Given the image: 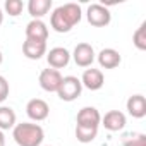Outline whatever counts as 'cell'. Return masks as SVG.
Listing matches in <instances>:
<instances>
[{"mask_svg": "<svg viewBox=\"0 0 146 146\" xmlns=\"http://www.w3.org/2000/svg\"><path fill=\"white\" fill-rule=\"evenodd\" d=\"M83 11L78 4H64L52 12L50 24L57 33H69L76 24H79Z\"/></svg>", "mask_w": 146, "mask_h": 146, "instance_id": "1", "label": "cell"}, {"mask_svg": "<svg viewBox=\"0 0 146 146\" xmlns=\"http://www.w3.org/2000/svg\"><path fill=\"white\" fill-rule=\"evenodd\" d=\"M12 137L17 143V146H41L45 139L43 127L31 122L16 124L12 129Z\"/></svg>", "mask_w": 146, "mask_h": 146, "instance_id": "2", "label": "cell"}, {"mask_svg": "<svg viewBox=\"0 0 146 146\" xmlns=\"http://www.w3.org/2000/svg\"><path fill=\"white\" fill-rule=\"evenodd\" d=\"M81 91H83V84H81L79 78L65 76V78H62V83L57 90V95L62 102H74L81 96Z\"/></svg>", "mask_w": 146, "mask_h": 146, "instance_id": "3", "label": "cell"}, {"mask_svg": "<svg viewBox=\"0 0 146 146\" xmlns=\"http://www.w3.org/2000/svg\"><path fill=\"white\" fill-rule=\"evenodd\" d=\"M86 19H88V23H90L91 26H95V28H105V26L110 24L112 14H110V11H108L105 5H102V4H91V5L88 7V11H86Z\"/></svg>", "mask_w": 146, "mask_h": 146, "instance_id": "4", "label": "cell"}, {"mask_svg": "<svg viewBox=\"0 0 146 146\" xmlns=\"http://www.w3.org/2000/svg\"><path fill=\"white\" fill-rule=\"evenodd\" d=\"M40 86L41 90L48 91V93H57L60 83H62V74H60V70H55V69H43L40 72Z\"/></svg>", "mask_w": 146, "mask_h": 146, "instance_id": "5", "label": "cell"}, {"mask_svg": "<svg viewBox=\"0 0 146 146\" xmlns=\"http://www.w3.org/2000/svg\"><path fill=\"white\" fill-rule=\"evenodd\" d=\"M26 113H28V117H29L31 120L41 122V120H45V119L48 117L50 107H48V103H46L45 100H41V98H33V100H29V102L26 103Z\"/></svg>", "mask_w": 146, "mask_h": 146, "instance_id": "6", "label": "cell"}, {"mask_svg": "<svg viewBox=\"0 0 146 146\" xmlns=\"http://www.w3.org/2000/svg\"><path fill=\"white\" fill-rule=\"evenodd\" d=\"M102 122V115L95 107H84L78 112L76 117V125H83V127H95L98 129Z\"/></svg>", "mask_w": 146, "mask_h": 146, "instance_id": "7", "label": "cell"}, {"mask_svg": "<svg viewBox=\"0 0 146 146\" xmlns=\"http://www.w3.org/2000/svg\"><path fill=\"white\" fill-rule=\"evenodd\" d=\"M76 65L79 67H91V64L95 62V50L90 43H78L72 53Z\"/></svg>", "mask_w": 146, "mask_h": 146, "instance_id": "8", "label": "cell"}, {"mask_svg": "<svg viewBox=\"0 0 146 146\" xmlns=\"http://www.w3.org/2000/svg\"><path fill=\"white\" fill-rule=\"evenodd\" d=\"M46 62L52 69L58 70V69H64L67 67V64L70 62V53L67 48L64 46H55L52 48L50 52H46Z\"/></svg>", "mask_w": 146, "mask_h": 146, "instance_id": "9", "label": "cell"}, {"mask_svg": "<svg viewBox=\"0 0 146 146\" xmlns=\"http://www.w3.org/2000/svg\"><path fill=\"white\" fill-rule=\"evenodd\" d=\"M81 84L84 88H88L90 91H98L103 88L105 84V78H103V72L100 69H86L83 72V78H81Z\"/></svg>", "mask_w": 146, "mask_h": 146, "instance_id": "10", "label": "cell"}, {"mask_svg": "<svg viewBox=\"0 0 146 146\" xmlns=\"http://www.w3.org/2000/svg\"><path fill=\"white\" fill-rule=\"evenodd\" d=\"M26 40L46 43L48 40V28L41 19H33L26 26Z\"/></svg>", "mask_w": 146, "mask_h": 146, "instance_id": "11", "label": "cell"}, {"mask_svg": "<svg viewBox=\"0 0 146 146\" xmlns=\"http://www.w3.org/2000/svg\"><path fill=\"white\" fill-rule=\"evenodd\" d=\"M100 124H103V127L107 131H110V132H119V131H122L125 127L127 120H125V115L120 110H110L102 117Z\"/></svg>", "mask_w": 146, "mask_h": 146, "instance_id": "12", "label": "cell"}, {"mask_svg": "<svg viewBox=\"0 0 146 146\" xmlns=\"http://www.w3.org/2000/svg\"><path fill=\"white\" fill-rule=\"evenodd\" d=\"M120 62H122V57L115 48H103L98 53V64L103 69H115L120 65Z\"/></svg>", "mask_w": 146, "mask_h": 146, "instance_id": "13", "label": "cell"}, {"mask_svg": "<svg viewBox=\"0 0 146 146\" xmlns=\"http://www.w3.org/2000/svg\"><path fill=\"white\" fill-rule=\"evenodd\" d=\"M125 107H127L129 115L134 117V119H143L146 115V98L143 95H132V96H129Z\"/></svg>", "mask_w": 146, "mask_h": 146, "instance_id": "14", "label": "cell"}, {"mask_svg": "<svg viewBox=\"0 0 146 146\" xmlns=\"http://www.w3.org/2000/svg\"><path fill=\"white\" fill-rule=\"evenodd\" d=\"M23 53L29 60H40L43 55H46V43L26 40L23 43Z\"/></svg>", "mask_w": 146, "mask_h": 146, "instance_id": "15", "label": "cell"}, {"mask_svg": "<svg viewBox=\"0 0 146 146\" xmlns=\"http://www.w3.org/2000/svg\"><path fill=\"white\" fill-rule=\"evenodd\" d=\"M52 9V0H29L28 2V12L33 19H41L46 16Z\"/></svg>", "mask_w": 146, "mask_h": 146, "instance_id": "16", "label": "cell"}, {"mask_svg": "<svg viewBox=\"0 0 146 146\" xmlns=\"http://www.w3.org/2000/svg\"><path fill=\"white\" fill-rule=\"evenodd\" d=\"M16 125V112L11 107H0V131L14 129Z\"/></svg>", "mask_w": 146, "mask_h": 146, "instance_id": "17", "label": "cell"}, {"mask_svg": "<svg viewBox=\"0 0 146 146\" xmlns=\"http://www.w3.org/2000/svg\"><path fill=\"white\" fill-rule=\"evenodd\" d=\"M98 136V129L95 127H83V125H76V137L79 143H91L95 137Z\"/></svg>", "mask_w": 146, "mask_h": 146, "instance_id": "18", "label": "cell"}, {"mask_svg": "<svg viewBox=\"0 0 146 146\" xmlns=\"http://www.w3.org/2000/svg\"><path fill=\"white\" fill-rule=\"evenodd\" d=\"M132 43H134V46L137 50H141V52L146 50V23H141V26L134 31Z\"/></svg>", "mask_w": 146, "mask_h": 146, "instance_id": "19", "label": "cell"}, {"mask_svg": "<svg viewBox=\"0 0 146 146\" xmlns=\"http://www.w3.org/2000/svg\"><path fill=\"white\" fill-rule=\"evenodd\" d=\"M4 7H5V12H7L9 16H12V17H17V16L23 12V9H24V4L21 2V0H7Z\"/></svg>", "mask_w": 146, "mask_h": 146, "instance_id": "20", "label": "cell"}, {"mask_svg": "<svg viewBox=\"0 0 146 146\" xmlns=\"http://www.w3.org/2000/svg\"><path fill=\"white\" fill-rule=\"evenodd\" d=\"M122 146H146V134H131L125 136L122 141Z\"/></svg>", "mask_w": 146, "mask_h": 146, "instance_id": "21", "label": "cell"}, {"mask_svg": "<svg viewBox=\"0 0 146 146\" xmlns=\"http://www.w3.org/2000/svg\"><path fill=\"white\" fill-rule=\"evenodd\" d=\"M9 91H11V88H9V83H7V79H5L4 76H0V103L7 100V96H9Z\"/></svg>", "mask_w": 146, "mask_h": 146, "instance_id": "22", "label": "cell"}, {"mask_svg": "<svg viewBox=\"0 0 146 146\" xmlns=\"http://www.w3.org/2000/svg\"><path fill=\"white\" fill-rule=\"evenodd\" d=\"M0 146H5V136H4V131H0Z\"/></svg>", "mask_w": 146, "mask_h": 146, "instance_id": "23", "label": "cell"}, {"mask_svg": "<svg viewBox=\"0 0 146 146\" xmlns=\"http://www.w3.org/2000/svg\"><path fill=\"white\" fill-rule=\"evenodd\" d=\"M2 23H4V12H2V9H0V26H2Z\"/></svg>", "mask_w": 146, "mask_h": 146, "instance_id": "24", "label": "cell"}, {"mask_svg": "<svg viewBox=\"0 0 146 146\" xmlns=\"http://www.w3.org/2000/svg\"><path fill=\"white\" fill-rule=\"evenodd\" d=\"M4 62V55H2V52H0V64Z\"/></svg>", "mask_w": 146, "mask_h": 146, "instance_id": "25", "label": "cell"}, {"mask_svg": "<svg viewBox=\"0 0 146 146\" xmlns=\"http://www.w3.org/2000/svg\"><path fill=\"white\" fill-rule=\"evenodd\" d=\"M48 146H50V144H48Z\"/></svg>", "mask_w": 146, "mask_h": 146, "instance_id": "26", "label": "cell"}]
</instances>
